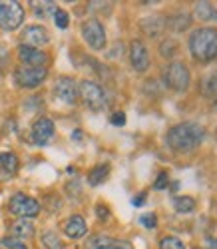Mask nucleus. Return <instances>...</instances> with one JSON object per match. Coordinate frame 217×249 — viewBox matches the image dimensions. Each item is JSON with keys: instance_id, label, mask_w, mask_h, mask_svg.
Wrapping results in <instances>:
<instances>
[{"instance_id": "nucleus-1", "label": "nucleus", "mask_w": 217, "mask_h": 249, "mask_svg": "<svg viewBox=\"0 0 217 249\" xmlns=\"http://www.w3.org/2000/svg\"><path fill=\"white\" fill-rule=\"evenodd\" d=\"M203 136H205L203 126H199L195 122H181L167 132L165 142L173 152L189 154L195 148H199V143L203 142Z\"/></svg>"}, {"instance_id": "nucleus-2", "label": "nucleus", "mask_w": 217, "mask_h": 249, "mask_svg": "<svg viewBox=\"0 0 217 249\" xmlns=\"http://www.w3.org/2000/svg\"><path fill=\"white\" fill-rule=\"evenodd\" d=\"M189 52L199 62L213 60L217 56V30L209 26L193 30L189 36Z\"/></svg>"}, {"instance_id": "nucleus-3", "label": "nucleus", "mask_w": 217, "mask_h": 249, "mask_svg": "<svg viewBox=\"0 0 217 249\" xmlns=\"http://www.w3.org/2000/svg\"><path fill=\"white\" fill-rule=\"evenodd\" d=\"M78 96L82 98V102L86 104V106H88L90 110H94V112L104 110L106 104H108L104 88L94 80H82L78 84Z\"/></svg>"}, {"instance_id": "nucleus-4", "label": "nucleus", "mask_w": 217, "mask_h": 249, "mask_svg": "<svg viewBox=\"0 0 217 249\" xmlns=\"http://www.w3.org/2000/svg\"><path fill=\"white\" fill-rule=\"evenodd\" d=\"M163 82H165L167 88L176 90V92L187 90L189 84H191L189 68L183 64V62H171V64H167V68L163 72Z\"/></svg>"}, {"instance_id": "nucleus-5", "label": "nucleus", "mask_w": 217, "mask_h": 249, "mask_svg": "<svg viewBox=\"0 0 217 249\" xmlns=\"http://www.w3.org/2000/svg\"><path fill=\"white\" fill-rule=\"evenodd\" d=\"M24 22V8L14 0H0V28L2 30H16Z\"/></svg>"}, {"instance_id": "nucleus-6", "label": "nucleus", "mask_w": 217, "mask_h": 249, "mask_svg": "<svg viewBox=\"0 0 217 249\" xmlns=\"http://www.w3.org/2000/svg\"><path fill=\"white\" fill-rule=\"evenodd\" d=\"M8 210L12 215H16L20 219H30L40 213V201H36L30 196H24V194H14L8 201Z\"/></svg>"}, {"instance_id": "nucleus-7", "label": "nucleus", "mask_w": 217, "mask_h": 249, "mask_svg": "<svg viewBox=\"0 0 217 249\" xmlns=\"http://www.w3.org/2000/svg\"><path fill=\"white\" fill-rule=\"evenodd\" d=\"M48 76V68L46 66H22L14 72V80L20 88H28L34 90L38 88L42 82Z\"/></svg>"}, {"instance_id": "nucleus-8", "label": "nucleus", "mask_w": 217, "mask_h": 249, "mask_svg": "<svg viewBox=\"0 0 217 249\" xmlns=\"http://www.w3.org/2000/svg\"><path fill=\"white\" fill-rule=\"evenodd\" d=\"M82 38L86 40V44H88L92 50H104L106 30H104L100 20H96V18L86 20V22L82 24Z\"/></svg>"}, {"instance_id": "nucleus-9", "label": "nucleus", "mask_w": 217, "mask_h": 249, "mask_svg": "<svg viewBox=\"0 0 217 249\" xmlns=\"http://www.w3.org/2000/svg\"><path fill=\"white\" fill-rule=\"evenodd\" d=\"M54 96L60 102L74 106V104L78 102V84H76V80L70 78V76H60L56 80V84H54Z\"/></svg>"}, {"instance_id": "nucleus-10", "label": "nucleus", "mask_w": 217, "mask_h": 249, "mask_svg": "<svg viewBox=\"0 0 217 249\" xmlns=\"http://www.w3.org/2000/svg\"><path fill=\"white\" fill-rule=\"evenodd\" d=\"M32 142L36 146H46V143L54 138V122L50 118H38L32 124Z\"/></svg>"}, {"instance_id": "nucleus-11", "label": "nucleus", "mask_w": 217, "mask_h": 249, "mask_svg": "<svg viewBox=\"0 0 217 249\" xmlns=\"http://www.w3.org/2000/svg\"><path fill=\"white\" fill-rule=\"evenodd\" d=\"M22 42H24V46L40 48V46H46L50 42V34L44 26L32 24V26H26L22 30Z\"/></svg>"}, {"instance_id": "nucleus-12", "label": "nucleus", "mask_w": 217, "mask_h": 249, "mask_svg": "<svg viewBox=\"0 0 217 249\" xmlns=\"http://www.w3.org/2000/svg\"><path fill=\"white\" fill-rule=\"evenodd\" d=\"M129 62L136 72H145L149 68V52L142 40H134L129 44Z\"/></svg>"}, {"instance_id": "nucleus-13", "label": "nucleus", "mask_w": 217, "mask_h": 249, "mask_svg": "<svg viewBox=\"0 0 217 249\" xmlns=\"http://www.w3.org/2000/svg\"><path fill=\"white\" fill-rule=\"evenodd\" d=\"M18 58L24 62V66H46L48 56L42 52L40 48H32V46H18Z\"/></svg>"}, {"instance_id": "nucleus-14", "label": "nucleus", "mask_w": 217, "mask_h": 249, "mask_svg": "<svg viewBox=\"0 0 217 249\" xmlns=\"http://www.w3.org/2000/svg\"><path fill=\"white\" fill-rule=\"evenodd\" d=\"M88 249H134L127 241L114 239L110 235H94L88 241Z\"/></svg>"}, {"instance_id": "nucleus-15", "label": "nucleus", "mask_w": 217, "mask_h": 249, "mask_svg": "<svg viewBox=\"0 0 217 249\" xmlns=\"http://www.w3.org/2000/svg\"><path fill=\"white\" fill-rule=\"evenodd\" d=\"M86 231H88V227H86V219L82 215H72L64 223V233L70 239H80L86 235Z\"/></svg>"}, {"instance_id": "nucleus-16", "label": "nucleus", "mask_w": 217, "mask_h": 249, "mask_svg": "<svg viewBox=\"0 0 217 249\" xmlns=\"http://www.w3.org/2000/svg\"><path fill=\"white\" fill-rule=\"evenodd\" d=\"M18 172V158L12 152H2L0 154V178L8 179L12 176H16Z\"/></svg>"}, {"instance_id": "nucleus-17", "label": "nucleus", "mask_w": 217, "mask_h": 249, "mask_svg": "<svg viewBox=\"0 0 217 249\" xmlns=\"http://www.w3.org/2000/svg\"><path fill=\"white\" fill-rule=\"evenodd\" d=\"M12 235L16 239H28L34 235V225L28 221V219H18L16 223H12Z\"/></svg>"}, {"instance_id": "nucleus-18", "label": "nucleus", "mask_w": 217, "mask_h": 249, "mask_svg": "<svg viewBox=\"0 0 217 249\" xmlns=\"http://www.w3.org/2000/svg\"><path fill=\"white\" fill-rule=\"evenodd\" d=\"M165 22L162 20V16H154V18H144L142 20V30L147 34V36H158L162 30H163Z\"/></svg>"}, {"instance_id": "nucleus-19", "label": "nucleus", "mask_w": 217, "mask_h": 249, "mask_svg": "<svg viewBox=\"0 0 217 249\" xmlns=\"http://www.w3.org/2000/svg\"><path fill=\"white\" fill-rule=\"evenodd\" d=\"M108 176H110V165H108V163H100V165H96V168L90 170L88 183L90 185H100V183H104L108 179Z\"/></svg>"}, {"instance_id": "nucleus-20", "label": "nucleus", "mask_w": 217, "mask_h": 249, "mask_svg": "<svg viewBox=\"0 0 217 249\" xmlns=\"http://www.w3.org/2000/svg\"><path fill=\"white\" fill-rule=\"evenodd\" d=\"M173 207L180 213H191L195 212V199L189 196H178V197H173Z\"/></svg>"}, {"instance_id": "nucleus-21", "label": "nucleus", "mask_w": 217, "mask_h": 249, "mask_svg": "<svg viewBox=\"0 0 217 249\" xmlns=\"http://www.w3.org/2000/svg\"><path fill=\"white\" fill-rule=\"evenodd\" d=\"M173 30H178V32H181V30H185L189 24H191V18H189V14L187 12H178L176 16H173L169 22H167Z\"/></svg>"}, {"instance_id": "nucleus-22", "label": "nucleus", "mask_w": 217, "mask_h": 249, "mask_svg": "<svg viewBox=\"0 0 217 249\" xmlns=\"http://www.w3.org/2000/svg\"><path fill=\"white\" fill-rule=\"evenodd\" d=\"M32 4V10L36 16L44 18V16H50L56 12V2H30Z\"/></svg>"}, {"instance_id": "nucleus-23", "label": "nucleus", "mask_w": 217, "mask_h": 249, "mask_svg": "<svg viewBox=\"0 0 217 249\" xmlns=\"http://www.w3.org/2000/svg\"><path fill=\"white\" fill-rule=\"evenodd\" d=\"M213 12H215V8H213L209 2H198V4H195V8H193L195 18H199V20H209V18H213Z\"/></svg>"}, {"instance_id": "nucleus-24", "label": "nucleus", "mask_w": 217, "mask_h": 249, "mask_svg": "<svg viewBox=\"0 0 217 249\" xmlns=\"http://www.w3.org/2000/svg\"><path fill=\"white\" fill-rule=\"evenodd\" d=\"M42 243H44L46 249H62V243L58 239V235L54 231H44L42 233Z\"/></svg>"}, {"instance_id": "nucleus-25", "label": "nucleus", "mask_w": 217, "mask_h": 249, "mask_svg": "<svg viewBox=\"0 0 217 249\" xmlns=\"http://www.w3.org/2000/svg\"><path fill=\"white\" fill-rule=\"evenodd\" d=\"M160 249H185L183 241L178 239V237H173V235H167L160 241Z\"/></svg>"}, {"instance_id": "nucleus-26", "label": "nucleus", "mask_w": 217, "mask_h": 249, "mask_svg": "<svg viewBox=\"0 0 217 249\" xmlns=\"http://www.w3.org/2000/svg\"><path fill=\"white\" fill-rule=\"evenodd\" d=\"M52 16H54V22H56L58 28H68V24H70V16H68L66 10L56 8V12H54Z\"/></svg>"}, {"instance_id": "nucleus-27", "label": "nucleus", "mask_w": 217, "mask_h": 249, "mask_svg": "<svg viewBox=\"0 0 217 249\" xmlns=\"http://www.w3.org/2000/svg\"><path fill=\"white\" fill-rule=\"evenodd\" d=\"M176 50H178V44L173 42V40H165V42L160 46V54L163 58H171L173 54H176Z\"/></svg>"}, {"instance_id": "nucleus-28", "label": "nucleus", "mask_w": 217, "mask_h": 249, "mask_svg": "<svg viewBox=\"0 0 217 249\" xmlns=\"http://www.w3.org/2000/svg\"><path fill=\"white\" fill-rule=\"evenodd\" d=\"M205 94L209 98H217V74L211 76L207 82H205Z\"/></svg>"}, {"instance_id": "nucleus-29", "label": "nucleus", "mask_w": 217, "mask_h": 249, "mask_svg": "<svg viewBox=\"0 0 217 249\" xmlns=\"http://www.w3.org/2000/svg\"><path fill=\"white\" fill-rule=\"evenodd\" d=\"M2 245H4L6 249H28L22 241L16 239V237H4V239H2Z\"/></svg>"}, {"instance_id": "nucleus-30", "label": "nucleus", "mask_w": 217, "mask_h": 249, "mask_svg": "<svg viewBox=\"0 0 217 249\" xmlns=\"http://www.w3.org/2000/svg\"><path fill=\"white\" fill-rule=\"evenodd\" d=\"M167 183H169V178H167L165 172H162V174L158 176V181L154 183V188H156V190H165V188H167Z\"/></svg>"}, {"instance_id": "nucleus-31", "label": "nucleus", "mask_w": 217, "mask_h": 249, "mask_svg": "<svg viewBox=\"0 0 217 249\" xmlns=\"http://www.w3.org/2000/svg\"><path fill=\"white\" fill-rule=\"evenodd\" d=\"M147 230H156V225H158V219H156V215H142V219H140Z\"/></svg>"}, {"instance_id": "nucleus-32", "label": "nucleus", "mask_w": 217, "mask_h": 249, "mask_svg": "<svg viewBox=\"0 0 217 249\" xmlns=\"http://www.w3.org/2000/svg\"><path fill=\"white\" fill-rule=\"evenodd\" d=\"M110 122L114 124V126H124V124H126V114L124 112H116V114H112Z\"/></svg>"}, {"instance_id": "nucleus-33", "label": "nucleus", "mask_w": 217, "mask_h": 249, "mask_svg": "<svg viewBox=\"0 0 217 249\" xmlns=\"http://www.w3.org/2000/svg\"><path fill=\"white\" fill-rule=\"evenodd\" d=\"M96 215L100 217V219H108V215H110V212H108V207L106 205H96Z\"/></svg>"}, {"instance_id": "nucleus-34", "label": "nucleus", "mask_w": 217, "mask_h": 249, "mask_svg": "<svg viewBox=\"0 0 217 249\" xmlns=\"http://www.w3.org/2000/svg\"><path fill=\"white\" fill-rule=\"evenodd\" d=\"M132 203H134V205H144V203H145L144 194H140V197H134V199H132Z\"/></svg>"}, {"instance_id": "nucleus-35", "label": "nucleus", "mask_w": 217, "mask_h": 249, "mask_svg": "<svg viewBox=\"0 0 217 249\" xmlns=\"http://www.w3.org/2000/svg\"><path fill=\"white\" fill-rule=\"evenodd\" d=\"M207 249H217V239L215 237H207Z\"/></svg>"}, {"instance_id": "nucleus-36", "label": "nucleus", "mask_w": 217, "mask_h": 249, "mask_svg": "<svg viewBox=\"0 0 217 249\" xmlns=\"http://www.w3.org/2000/svg\"><path fill=\"white\" fill-rule=\"evenodd\" d=\"M82 138V134H80V130H76V134H74V140H80Z\"/></svg>"}, {"instance_id": "nucleus-37", "label": "nucleus", "mask_w": 217, "mask_h": 249, "mask_svg": "<svg viewBox=\"0 0 217 249\" xmlns=\"http://www.w3.org/2000/svg\"><path fill=\"white\" fill-rule=\"evenodd\" d=\"M215 104H217V100H215Z\"/></svg>"}]
</instances>
